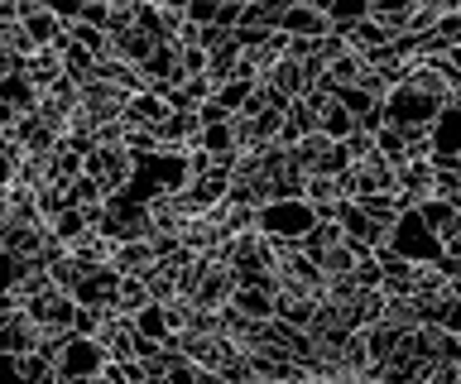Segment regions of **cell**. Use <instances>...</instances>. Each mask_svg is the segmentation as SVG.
Here are the masks:
<instances>
[{"mask_svg": "<svg viewBox=\"0 0 461 384\" xmlns=\"http://www.w3.org/2000/svg\"><path fill=\"white\" fill-rule=\"evenodd\" d=\"M106 365H111V355H106V346H101L96 336H82V332L58 336V375H63L68 384L96 380Z\"/></svg>", "mask_w": 461, "mask_h": 384, "instance_id": "1", "label": "cell"}, {"mask_svg": "<svg viewBox=\"0 0 461 384\" xmlns=\"http://www.w3.org/2000/svg\"><path fill=\"white\" fill-rule=\"evenodd\" d=\"M389 250L403 255V260H413V264H438L442 260V236L432 231V226L423 221V211H403L399 226L389 231Z\"/></svg>", "mask_w": 461, "mask_h": 384, "instance_id": "2", "label": "cell"}, {"mask_svg": "<svg viewBox=\"0 0 461 384\" xmlns=\"http://www.w3.org/2000/svg\"><path fill=\"white\" fill-rule=\"evenodd\" d=\"M312 226H317V211L303 202V197H294V202H265V207H259L255 231H265V236H274V240H294V246H303Z\"/></svg>", "mask_w": 461, "mask_h": 384, "instance_id": "3", "label": "cell"}, {"mask_svg": "<svg viewBox=\"0 0 461 384\" xmlns=\"http://www.w3.org/2000/svg\"><path fill=\"white\" fill-rule=\"evenodd\" d=\"M86 174L101 178V188H106L111 197L130 192V183H135V174H140V154H130L125 145H96L92 154H86Z\"/></svg>", "mask_w": 461, "mask_h": 384, "instance_id": "4", "label": "cell"}, {"mask_svg": "<svg viewBox=\"0 0 461 384\" xmlns=\"http://www.w3.org/2000/svg\"><path fill=\"white\" fill-rule=\"evenodd\" d=\"M236 289H240V274H236V269H230L226 260H216V255H207V260H202V274H197V289L187 293V298H193V308L221 312V308H230Z\"/></svg>", "mask_w": 461, "mask_h": 384, "instance_id": "5", "label": "cell"}, {"mask_svg": "<svg viewBox=\"0 0 461 384\" xmlns=\"http://www.w3.org/2000/svg\"><path fill=\"white\" fill-rule=\"evenodd\" d=\"M24 308L34 312V322H39L49 336H68L72 326H77V312H82V303H77L68 289H49L43 298H29Z\"/></svg>", "mask_w": 461, "mask_h": 384, "instance_id": "6", "label": "cell"}, {"mask_svg": "<svg viewBox=\"0 0 461 384\" xmlns=\"http://www.w3.org/2000/svg\"><path fill=\"white\" fill-rule=\"evenodd\" d=\"M125 125H135V130H158L164 135V125L173 121V102L164 92H140V96H130L125 102Z\"/></svg>", "mask_w": 461, "mask_h": 384, "instance_id": "7", "label": "cell"}, {"mask_svg": "<svg viewBox=\"0 0 461 384\" xmlns=\"http://www.w3.org/2000/svg\"><path fill=\"white\" fill-rule=\"evenodd\" d=\"M279 30H284V34H294V39H322V34L337 30V24H331V10L312 5V0H298V5L284 15Z\"/></svg>", "mask_w": 461, "mask_h": 384, "instance_id": "8", "label": "cell"}, {"mask_svg": "<svg viewBox=\"0 0 461 384\" xmlns=\"http://www.w3.org/2000/svg\"><path fill=\"white\" fill-rule=\"evenodd\" d=\"M399 188L409 192V202L418 207V202H428V197H438V164L432 159H403L399 164Z\"/></svg>", "mask_w": 461, "mask_h": 384, "instance_id": "9", "label": "cell"}, {"mask_svg": "<svg viewBox=\"0 0 461 384\" xmlns=\"http://www.w3.org/2000/svg\"><path fill=\"white\" fill-rule=\"evenodd\" d=\"M24 77L34 82L39 92L58 87V82L68 77V67H63V53H58V49H39L34 58H24Z\"/></svg>", "mask_w": 461, "mask_h": 384, "instance_id": "10", "label": "cell"}, {"mask_svg": "<svg viewBox=\"0 0 461 384\" xmlns=\"http://www.w3.org/2000/svg\"><path fill=\"white\" fill-rule=\"evenodd\" d=\"M111 264L121 269V274H149V269L158 264V255H154L149 240H121L115 255H111Z\"/></svg>", "mask_w": 461, "mask_h": 384, "instance_id": "11", "label": "cell"}, {"mask_svg": "<svg viewBox=\"0 0 461 384\" xmlns=\"http://www.w3.org/2000/svg\"><path fill=\"white\" fill-rule=\"evenodd\" d=\"M154 49H158V39H154L149 30H140V24H135V30H121V34H115V58H125V63H135V67L149 63Z\"/></svg>", "mask_w": 461, "mask_h": 384, "instance_id": "12", "label": "cell"}, {"mask_svg": "<svg viewBox=\"0 0 461 384\" xmlns=\"http://www.w3.org/2000/svg\"><path fill=\"white\" fill-rule=\"evenodd\" d=\"M341 178L337 174H308V183H303V202H308L312 211H322V207H337L341 202Z\"/></svg>", "mask_w": 461, "mask_h": 384, "instance_id": "13", "label": "cell"}, {"mask_svg": "<svg viewBox=\"0 0 461 384\" xmlns=\"http://www.w3.org/2000/svg\"><path fill=\"white\" fill-rule=\"evenodd\" d=\"M230 308H240L245 317H255V322H274V293L269 289H250V283H240L236 298H230Z\"/></svg>", "mask_w": 461, "mask_h": 384, "instance_id": "14", "label": "cell"}, {"mask_svg": "<svg viewBox=\"0 0 461 384\" xmlns=\"http://www.w3.org/2000/svg\"><path fill=\"white\" fill-rule=\"evenodd\" d=\"M423 10V0H375V20L389 24L394 34H403L413 24V15Z\"/></svg>", "mask_w": 461, "mask_h": 384, "instance_id": "15", "label": "cell"}, {"mask_svg": "<svg viewBox=\"0 0 461 384\" xmlns=\"http://www.w3.org/2000/svg\"><path fill=\"white\" fill-rule=\"evenodd\" d=\"M130 322H135V332H140V336H149V341H168V336H173V322H168V308H164V303L140 308Z\"/></svg>", "mask_w": 461, "mask_h": 384, "instance_id": "16", "label": "cell"}, {"mask_svg": "<svg viewBox=\"0 0 461 384\" xmlns=\"http://www.w3.org/2000/svg\"><path fill=\"white\" fill-rule=\"evenodd\" d=\"M0 53H20V58H34L39 53L34 34L24 30V20H0Z\"/></svg>", "mask_w": 461, "mask_h": 384, "instance_id": "17", "label": "cell"}, {"mask_svg": "<svg viewBox=\"0 0 461 384\" xmlns=\"http://www.w3.org/2000/svg\"><path fill=\"white\" fill-rule=\"evenodd\" d=\"M149 303H154L149 283H144L140 274H125V279H121V289H115V308L135 317V312H140V308H149Z\"/></svg>", "mask_w": 461, "mask_h": 384, "instance_id": "18", "label": "cell"}, {"mask_svg": "<svg viewBox=\"0 0 461 384\" xmlns=\"http://www.w3.org/2000/svg\"><path fill=\"white\" fill-rule=\"evenodd\" d=\"M375 15V0H331V24H337L341 34H351L360 20Z\"/></svg>", "mask_w": 461, "mask_h": 384, "instance_id": "19", "label": "cell"}, {"mask_svg": "<svg viewBox=\"0 0 461 384\" xmlns=\"http://www.w3.org/2000/svg\"><path fill=\"white\" fill-rule=\"evenodd\" d=\"M197 149H207V154H240V149H236V125H230V121L202 125V135H197Z\"/></svg>", "mask_w": 461, "mask_h": 384, "instance_id": "20", "label": "cell"}, {"mask_svg": "<svg viewBox=\"0 0 461 384\" xmlns=\"http://www.w3.org/2000/svg\"><path fill=\"white\" fill-rule=\"evenodd\" d=\"M375 149H380V154H384V159H389V164H394V168H399V164H403V159H409V154H413V139H409V135H403V130H399V125H394V121H389V125H384V130H380V135H375Z\"/></svg>", "mask_w": 461, "mask_h": 384, "instance_id": "21", "label": "cell"}, {"mask_svg": "<svg viewBox=\"0 0 461 384\" xmlns=\"http://www.w3.org/2000/svg\"><path fill=\"white\" fill-rule=\"evenodd\" d=\"M58 53H63V67H68V77H92L96 73V58H92V53H86L82 44H77V39H72V34H63V44H58Z\"/></svg>", "mask_w": 461, "mask_h": 384, "instance_id": "22", "label": "cell"}, {"mask_svg": "<svg viewBox=\"0 0 461 384\" xmlns=\"http://www.w3.org/2000/svg\"><path fill=\"white\" fill-rule=\"evenodd\" d=\"M356 130H360V116H351L341 102H331V106L322 111V135H331L337 145H341V139H351Z\"/></svg>", "mask_w": 461, "mask_h": 384, "instance_id": "23", "label": "cell"}, {"mask_svg": "<svg viewBox=\"0 0 461 384\" xmlns=\"http://www.w3.org/2000/svg\"><path fill=\"white\" fill-rule=\"evenodd\" d=\"M39 96H43V92H39L24 73L5 77V106H14V111H39Z\"/></svg>", "mask_w": 461, "mask_h": 384, "instance_id": "24", "label": "cell"}, {"mask_svg": "<svg viewBox=\"0 0 461 384\" xmlns=\"http://www.w3.org/2000/svg\"><path fill=\"white\" fill-rule=\"evenodd\" d=\"M255 96V82H240V77H230V82H221V92H216V106H226L230 116L236 111H245V102Z\"/></svg>", "mask_w": 461, "mask_h": 384, "instance_id": "25", "label": "cell"}, {"mask_svg": "<svg viewBox=\"0 0 461 384\" xmlns=\"http://www.w3.org/2000/svg\"><path fill=\"white\" fill-rule=\"evenodd\" d=\"M341 53H351V39H346L341 30H331V34H322V39H317V49H312V58H317V63H322V67H331V63H337V58H341Z\"/></svg>", "mask_w": 461, "mask_h": 384, "instance_id": "26", "label": "cell"}, {"mask_svg": "<svg viewBox=\"0 0 461 384\" xmlns=\"http://www.w3.org/2000/svg\"><path fill=\"white\" fill-rule=\"evenodd\" d=\"M331 96H337V102H341L346 111H351V116H366V111H375V106H380V96H370L366 87H360V82H356V87H341V92H331Z\"/></svg>", "mask_w": 461, "mask_h": 384, "instance_id": "27", "label": "cell"}, {"mask_svg": "<svg viewBox=\"0 0 461 384\" xmlns=\"http://www.w3.org/2000/svg\"><path fill=\"white\" fill-rule=\"evenodd\" d=\"M418 211H423V221L432 226V231H442L447 221H456V217H461V211L447 202V197H428V202H418Z\"/></svg>", "mask_w": 461, "mask_h": 384, "instance_id": "28", "label": "cell"}, {"mask_svg": "<svg viewBox=\"0 0 461 384\" xmlns=\"http://www.w3.org/2000/svg\"><path fill=\"white\" fill-rule=\"evenodd\" d=\"M221 20V0H187V24L207 30V24Z\"/></svg>", "mask_w": 461, "mask_h": 384, "instance_id": "29", "label": "cell"}, {"mask_svg": "<svg viewBox=\"0 0 461 384\" xmlns=\"http://www.w3.org/2000/svg\"><path fill=\"white\" fill-rule=\"evenodd\" d=\"M43 5H49L53 15L63 20V24H68V30H72V24L82 20V0H43Z\"/></svg>", "mask_w": 461, "mask_h": 384, "instance_id": "30", "label": "cell"}, {"mask_svg": "<svg viewBox=\"0 0 461 384\" xmlns=\"http://www.w3.org/2000/svg\"><path fill=\"white\" fill-rule=\"evenodd\" d=\"M438 236H442V255H452V260H461V217H456V221H447Z\"/></svg>", "mask_w": 461, "mask_h": 384, "instance_id": "31", "label": "cell"}, {"mask_svg": "<svg viewBox=\"0 0 461 384\" xmlns=\"http://www.w3.org/2000/svg\"><path fill=\"white\" fill-rule=\"evenodd\" d=\"M356 380H360V384H389L384 375H356Z\"/></svg>", "mask_w": 461, "mask_h": 384, "instance_id": "32", "label": "cell"}, {"mask_svg": "<svg viewBox=\"0 0 461 384\" xmlns=\"http://www.w3.org/2000/svg\"><path fill=\"white\" fill-rule=\"evenodd\" d=\"M312 5H322V10H331V0H312Z\"/></svg>", "mask_w": 461, "mask_h": 384, "instance_id": "33", "label": "cell"}, {"mask_svg": "<svg viewBox=\"0 0 461 384\" xmlns=\"http://www.w3.org/2000/svg\"><path fill=\"white\" fill-rule=\"evenodd\" d=\"M259 384H279V380H259Z\"/></svg>", "mask_w": 461, "mask_h": 384, "instance_id": "34", "label": "cell"}, {"mask_svg": "<svg viewBox=\"0 0 461 384\" xmlns=\"http://www.w3.org/2000/svg\"><path fill=\"white\" fill-rule=\"evenodd\" d=\"M456 10H461V0H456Z\"/></svg>", "mask_w": 461, "mask_h": 384, "instance_id": "35", "label": "cell"}]
</instances>
